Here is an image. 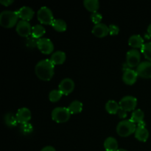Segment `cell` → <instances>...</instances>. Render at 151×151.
Segmentation results:
<instances>
[{
	"instance_id": "obj_11",
	"label": "cell",
	"mask_w": 151,
	"mask_h": 151,
	"mask_svg": "<svg viewBox=\"0 0 151 151\" xmlns=\"http://www.w3.org/2000/svg\"><path fill=\"white\" fill-rule=\"evenodd\" d=\"M75 88V83L73 80L69 78H63L60 82L58 85V89L61 91V93L65 95H68L70 94Z\"/></svg>"
},
{
	"instance_id": "obj_1",
	"label": "cell",
	"mask_w": 151,
	"mask_h": 151,
	"mask_svg": "<svg viewBox=\"0 0 151 151\" xmlns=\"http://www.w3.org/2000/svg\"><path fill=\"white\" fill-rule=\"evenodd\" d=\"M55 64L50 59H43L36 63L35 67V75L42 81H50L54 75Z\"/></svg>"
},
{
	"instance_id": "obj_13",
	"label": "cell",
	"mask_w": 151,
	"mask_h": 151,
	"mask_svg": "<svg viewBox=\"0 0 151 151\" xmlns=\"http://www.w3.org/2000/svg\"><path fill=\"white\" fill-rule=\"evenodd\" d=\"M138 76L137 71L128 68L126 70H124L123 75H122V81L128 85H133L136 83Z\"/></svg>"
},
{
	"instance_id": "obj_3",
	"label": "cell",
	"mask_w": 151,
	"mask_h": 151,
	"mask_svg": "<svg viewBox=\"0 0 151 151\" xmlns=\"http://www.w3.org/2000/svg\"><path fill=\"white\" fill-rule=\"evenodd\" d=\"M137 127L131 119H124L116 125V133L120 137H126L135 133Z\"/></svg>"
},
{
	"instance_id": "obj_22",
	"label": "cell",
	"mask_w": 151,
	"mask_h": 151,
	"mask_svg": "<svg viewBox=\"0 0 151 151\" xmlns=\"http://www.w3.org/2000/svg\"><path fill=\"white\" fill-rule=\"evenodd\" d=\"M52 26L56 31H58V32H64L67 28L66 22L61 19H54L52 24Z\"/></svg>"
},
{
	"instance_id": "obj_30",
	"label": "cell",
	"mask_w": 151,
	"mask_h": 151,
	"mask_svg": "<svg viewBox=\"0 0 151 151\" xmlns=\"http://www.w3.org/2000/svg\"><path fill=\"white\" fill-rule=\"evenodd\" d=\"M103 19V16L98 12H94L91 14V19L95 24L101 23V20Z\"/></svg>"
},
{
	"instance_id": "obj_10",
	"label": "cell",
	"mask_w": 151,
	"mask_h": 151,
	"mask_svg": "<svg viewBox=\"0 0 151 151\" xmlns=\"http://www.w3.org/2000/svg\"><path fill=\"white\" fill-rule=\"evenodd\" d=\"M32 27L27 21L21 20L16 24V32L22 37H29L32 33Z\"/></svg>"
},
{
	"instance_id": "obj_27",
	"label": "cell",
	"mask_w": 151,
	"mask_h": 151,
	"mask_svg": "<svg viewBox=\"0 0 151 151\" xmlns=\"http://www.w3.org/2000/svg\"><path fill=\"white\" fill-rule=\"evenodd\" d=\"M141 51L145 58L147 59L149 61H151V41L145 43L142 47Z\"/></svg>"
},
{
	"instance_id": "obj_20",
	"label": "cell",
	"mask_w": 151,
	"mask_h": 151,
	"mask_svg": "<svg viewBox=\"0 0 151 151\" xmlns=\"http://www.w3.org/2000/svg\"><path fill=\"white\" fill-rule=\"evenodd\" d=\"M106 109L111 114H116L120 109L119 105L114 100H109L106 104Z\"/></svg>"
},
{
	"instance_id": "obj_6",
	"label": "cell",
	"mask_w": 151,
	"mask_h": 151,
	"mask_svg": "<svg viewBox=\"0 0 151 151\" xmlns=\"http://www.w3.org/2000/svg\"><path fill=\"white\" fill-rule=\"evenodd\" d=\"M121 109L125 111L134 110L137 105V99L131 95H126L122 97L119 103Z\"/></svg>"
},
{
	"instance_id": "obj_25",
	"label": "cell",
	"mask_w": 151,
	"mask_h": 151,
	"mask_svg": "<svg viewBox=\"0 0 151 151\" xmlns=\"http://www.w3.org/2000/svg\"><path fill=\"white\" fill-rule=\"evenodd\" d=\"M4 120L6 125L9 127H16L18 124L17 119H16V115L13 114L11 112H8L4 116Z\"/></svg>"
},
{
	"instance_id": "obj_17",
	"label": "cell",
	"mask_w": 151,
	"mask_h": 151,
	"mask_svg": "<svg viewBox=\"0 0 151 151\" xmlns=\"http://www.w3.org/2000/svg\"><path fill=\"white\" fill-rule=\"evenodd\" d=\"M66 53L63 51H60V50H58L55 51V52H53L52 54L51 58H50V60L55 64H62V63H64V61L66 60Z\"/></svg>"
},
{
	"instance_id": "obj_35",
	"label": "cell",
	"mask_w": 151,
	"mask_h": 151,
	"mask_svg": "<svg viewBox=\"0 0 151 151\" xmlns=\"http://www.w3.org/2000/svg\"><path fill=\"white\" fill-rule=\"evenodd\" d=\"M13 2V0H0V3L4 6H8Z\"/></svg>"
},
{
	"instance_id": "obj_32",
	"label": "cell",
	"mask_w": 151,
	"mask_h": 151,
	"mask_svg": "<svg viewBox=\"0 0 151 151\" xmlns=\"http://www.w3.org/2000/svg\"><path fill=\"white\" fill-rule=\"evenodd\" d=\"M109 33L111 35H117L119 32V28L117 25L116 24H110L109 26Z\"/></svg>"
},
{
	"instance_id": "obj_33",
	"label": "cell",
	"mask_w": 151,
	"mask_h": 151,
	"mask_svg": "<svg viewBox=\"0 0 151 151\" xmlns=\"http://www.w3.org/2000/svg\"><path fill=\"white\" fill-rule=\"evenodd\" d=\"M117 114L119 117L121 118V119H124V118H125L127 116V111H125L122 110V109H119Z\"/></svg>"
},
{
	"instance_id": "obj_16",
	"label": "cell",
	"mask_w": 151,
	"mask_h": 151,
	"mask_svg": "<svg viewBox=\"0 0 151 151\" xmlns=\"http://www.w3.org/2000/svg\"><path fill=\"white\" fill-rule=\"evenodd\" d=\"M104 147L106 151H116L119 150V145L116 138L109 137L104 142Z\"/></svg>"
},
{
	"instance_id": "obj_14",
	"label": "cell",
	"mask_w": 151,
	"mask_h": 151,
	"mask_svg": "<svg viewBox=\"0 0 151 151\" xmlns=\"http://www.w3.org/2000/svg\"><path fill=\"white\" fill-rule=\"evenodd\" d=\"M92 33L95 36L99 38H103L106 36L109 33V26L103 23H100L95 24L92 28Z\"/></svg>"
},
{
	"instance_id": "obj_4",
	"label": "cell",
	"mask_w": 151,
	"mask_h": 151,
	"mask_svg": "<svg viewBox=\"0 0 151 151\" xmlns=\"http://www.w3.org/2000/svg\"><path fill=\"white\" fill-rule=\"evenodd\" d=\"M37 17L39 22L44 24H52L55 19L51 9L47 6H43L38 10Z\"/></svg>"
},
{
	"instance_id": "obj_21",
	"label": "cell",
	"mask_w": 151,
	"mask_h": 151,
	"mask_svg": "<svg viewBox=\"0 0 151 151\" xmlns=\"http://www.w3.org/2000/svg\"><path fill=\"white\" fill-rule=\"evenodd\" d=\"M83 4L88 11L92 13L97 12L100 7V2L98 0H84Z\"/></svg>"
},
{
	"instance_id": "obj_18",
	"label": "cell",
	"mask_w": 151,
	"mask_h": 151,
	"mask_svg": "<svg viewBox=\"0 0 151 151\" xmlns=\"http://www.w3.org/2000/svg\"><path fill=\"white\" fill-rule=\"evenodd\" d=\"M144 44V39L139 34L132 35L129 38V39H128V44L131 47H134V49L139 48V47H141L142 48V47Z\"/></svg>"
},
{
	"instance_id": "obj_28",
	"label": "cell",
	"mask_w": 151,
	"mask_h": 151,
	"mask_svg": "<svg viewBox=\"0 0 151 151\" xmlns=\"http://www.w3.org/2000/svg\"><path fill=\"white\" fill-rule=\"evenodd\" d=\"M63 94L59 89H53L49 94V99L51 102H57L61 98Z\"/></svg>"
},
{
	"instance_id": "obj_8",
	"label": "cell",
	"mask_w": 151,
	"mask_h": 151,
	"mask_svg": "<svg viewBox=\"0 0 151 151\" xmlns=\"http://www.w3.org/2000/svg\"><path fill=\"white\" fill-rule=\"evenodd\" d=\"M37 47L44 54H50L54 50V44L50 38H41L38 40Z\"/></svg>"
},
{
	"instance_id": "obj_5",
	"label": "cell",
	"mask_w": 151,
	"mask_h": 151,
	"mask_svg": "<svg viewBox=\"0 0 151 151\" xmlns=\"http://www.w3.org/2000/svg\"><path fill=\"white\" fill-rule=\"evenodd\" d=\"M70 112L67 108L56 107L52 111V118L55 122L61 123L69 120L70 117Z\"/></svg>"
},
{
	"instance_id": "obj_38",
	"label": "cell",
	"mask_w": 151,
	"mask_h": 151,
	"mask_svg": "<svg viewBox=\"0 0 151 151\" xmlns=\"http://www.w3.org/2000/svg\"><path fill=\"white\" fill-rule=\"evenodd\" d=\"M116 151H128V150H125V149H119V150H116Z\"/></svg>"
},
{
	"instance_id": "obj_7",
	"label": "cell",
	"mask_w": 151,
	"mask_h": 151,
	"mask_svg": "<svg viewBox=\"0 0 151 151\" xmlns=\"http://www.w3.org/2000/svg\"><path fill=\"white\" fill-rule=\"evenodd\" d=\"M141 54L137 49L128 50L126 54V63L129 67H136L140 63Z\"/></svg>"
},
{
	"instance_id": "obj_31",
	"label": "cell",
	"mask_w": 151,
	"mask_h": 151,
	"mask_svg": "<svg viewBox=\"0 0 151 151\" xmlns=\"http://www.w3.org/2000/svg\"><path fill=\"white\" fill-rule=\"evenodd\" d=\"M38 40L37 38H35L31 35L30 37H27L26 40V44L28 47L30 48H33L35 46L37 47V43H38Z\"/></svg>"
},
{
	"instance_id": "obj_12",
	"label": "cell",
	"mask_w": 151,
	"mask_h": 151,
	"mask_svg": "<svg viewBox=\"0 0 151 151\" xmlns=\"http://www.w3.org/2000/svg\"><path fill=\"white\" fill-rule=\"evenodd\" d=\"M16 116L19 123H27L31 119V111L28 108L22 107L17 111Z\"/></svg>"
},
{
	"instance_id": "obj_9",
	"label": "cell",
	"mask_w": 151,
	"mask_h": 151,
	"mask_svg": "<svg viewBox=\"0 0 151 151\" xmlns=\"http://www.w3.org/2000/svg\"><path fill=\"white\" fill-rule=\"evenodd\" d=\"M137 72L139 76L143 78H151V61L145 60L140 62L137 67Z\"/></svg>"
},
{
	"instance_id": "obj_37",
	"label": "cell",
	"mask_w": 151,
	"mask_h": 151,
	"mask_svg": "<svg viewBox=\"0 0 151 151\" xmlns=\"http://www.w3.org/2000/svg\"><path fill=\"white\" fill-rule=\"evenodd\" d=\"M147 32L149 33V35H151V24H150L149 26L147 27Z\"/></svg>"
},
{
	"instance_id": "obj_24",
	"label": "cell",
	"mask_w": 151,
	"mask_h": 151,
	"mask_svg": "<svg viewBox=\"0 0 151 151\" xmlns=\"http://www.w3.org/2000/svg\"><path fill=\"white\" fill-rule=\"evenodd\" d=\"M46 29L41 24H35L34 26H32V33H31V35L32 37H34L35 38H37V39H39L41 38V37L45 33Z\"/></svg>"
},
{
	"instance_id": "obj_15",
	"label": "cell",
	"mask_w": 151,
	"mask_h": 151,
	"mask_svg": "<svg viewBox=\"0 0 151 151\" xmlns=\"http://www.w3.org/2000/svg\"><path fill=\"white\" fill-rule=\"evenodd\" d=\"M33 9L28 6H23L21 7L19 10H18V14H19V18L22 19V20L24 21H29L32 19V18L34 16Z\"/></svg>"
},
{
	"instance_id": "obj_2",
	"label": "cell",
	"mask_w": 151,
	"mask_h": 151,
	"mask_svg": "<svg viewBox=\"0 0 151 151\" xmlns=\"http://www.w3.org/2000/svg\"><path fill=\"white\" fill-rule=\"evenodd\" d=\"M19 18L18 11L4 10L0 13V24L6 28H10L17 24Z\"/></svg>"
},
{
	"instance_id": "obj_26",
	"label": "cell",
	"mask_w": 151,
	"mask_h": 151,
	"mask_svg": "<svg viewBox=\"0 0 151 151\" xmlns=\"http://www.w3.org/2000/svg\"><path fill=\"white\" fill-rule=\"evenodd\" d=\"M144 116L145 114L142 110H141V109H136V110L134 111L132 114H131V119H130L133 122H134V123L138 124L139 122L144 120Z\"/></svg>"
},
{
	"instance_id": "obj_29",
	"label": "cell",
	"mask_w": 151,
	"mask_h": 151,
	"mask_svg": "<svg viewBox=\"0 0 151 151\" xmlns=\"http://www.w3.org/2000/svg\"><path fill=\"white\" fill-rule=\"evenodd\" d=\"M20 131L23 134L28 135V134H31L32 132L33 127H32V125L29 122H27V123H24L21 125Z\"/></svg>"
},
{
	"instance_id": "obj_34",
	"label": "cell",
	"mask_w": 151,
	"mask_h": 151,
	"mask_svg": "<svg viewBox=\"0 0 151 151\" xmlns=\"http://www.w3.org/2000/svg\"><path fill=\"white\" fill-rule=\"evenodd\" d=\"M41 151H56V150L54 147H52V146L48 145L43 147L41 150Z\"/></svg>"
},
{
	"instance_id": "obj_23",
	"label": "cell",
	"mask_w": 151,
	"mask_h": 151,
	"mask_svg": "<svg viewBox=\"0 0 151 151\" xmlns=\"http://www.w3.org/2000/svg\"><path fill=\"white\" fill-rule=\"evenodd\" d=\"M70 114H78L83 110V103L79 100H73L67 108Z\"/></svg>"
},
{
	"instance_id": "obj_19",
	"label": "cell",
	"mask_w": 151,
	"mask_h": 151,
	"mask_svg": "<svg viewBox=\"0 0 151 151\" xmlns=\"http://www.w3.org/2000/svg\"><path fill=\"white\" fill-rule=\"evenodd\" d=\"M135 137L140 142H146L149 137V131L145 127H137Z\"/></svg>"
},
{
	"instance_id": "obj_36",
	"label": "cell",
	"mask_w": 151,
	"mask_h": 151,
	"mask_svg": "<svg viewBox=\"0 0 151 151\" xmlns=\"http://www.w3.org/2000/svg\"><path fill=\"white\" fill-rule=\"evenodd\" d=\"M145 126H146V122H145L144 120L139 122V123L137 124V127H145Z\"/></svg>"
}]
</instances>
